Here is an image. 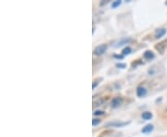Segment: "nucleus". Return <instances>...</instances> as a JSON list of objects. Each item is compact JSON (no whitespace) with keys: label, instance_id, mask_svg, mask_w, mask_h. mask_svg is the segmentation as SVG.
I'll list each match as a JSON object with an SVG mask.
<instances>
[{"label":"nucleus","instance_id":"6","mask_svg":"<svg viewBox=\"0 0 167 137\" xmlns=\"http://www.w3.org/2000/svg\"><path fill=\"white\" fill-rule=\"evenodd\" d=\"M165 34H166V29H164V28L158 29L155 32V38L159 39V38H161V37H163Z\"/></svg>","mask_w":167,"mask_h":137},{"label":"nucleus","instance_id":"7","mask_svg":"<svg viewBox=\"0 0 167 137\" xmlns=\"http://www.w3.org/2000/svg\"><path fill=\"white\" fill-rule=\"evenodd\" d=\"M153 129H154L153 125H152V124H148L145 127H143V129H142L141 131H142L143 134H150V133H151L152 131H153Z\"/></svg>","mask_w":167,"mask_h":137},{"label":"nucleus","instance_id":"13","mask_svg":"<svg viewBox=\"0 0 167 137\" xmlns=\"http://www.w3.org/2000/svg\"><path fill=\"white\" fill-rule=\"evenodd\" d=\"M116 67L119 68V69H125L126 67V64H125V63H117Z\"/></svg>","mask_w":167,"mask_h":137},{"label":"nucleus","instance_id":"16","mask_svg":"<svg viewBox=\"0 0 167 137\" xmlns=\"http://www.w3.org/2000/svg\"><path fill=\"white\" fill-rule=\"evenodd\" d=\"M166 110H167V109H166Z\"/></svg>","mask_w":167,"mask_h":137},{"label":"nucleus","instance_id":"5","mask_svg":"<svg viewBox=\"0 0 167 137\" xmlns=\"http://www.w3.org/2000/svg\"><path fill=\"white\" fill-rule=\"evenodd\" d=\"M137 96H138V97H143V96H145L146 94H147V90H146V88L142 87V86H138L137 89Z\"/></svg>","mask_w":167,"mask_h":137},{"label":"nucleus","instance_id":"11","mask_svg":"<svg viewBox=\"0 0 167 137\" xmlns=\"http://www.w3.org/2000/svg\"><path fill=\"white\" fill-rule=\"evenodd\" d=\"M121 0H116V1H113V3L112 4V8H118L119 6L121 5Z\"/></svg>","mask_w":167,"mask_h":137},{"label":"nucleus","instance_id":"4","mask_svg":"<svg viewBox=\"0 0 167 137\" xmlns=\"http://www.w3.org/2000/svg\"><path fill=\"white\" fill-rule=\"evenodd\" d=\"M123 102V99L121 97H115V98H113L112 99V107L113 108H116V107H119L121 106V104Z\"/></svg>","mask_w":167,"mask_h":137},{"label":"nucleus","instance_id":"9","mask_svg":"<svg viewBox=\"0 0 167 137\" xmlns=\"http://www.w3.org/2000/svg\"><path fill=\"white\" fill-rule=\"evenodd\" d=\"M142 119L143 120H149L152 118V113L151 112H149V111H146V112H143L142 113Z\"/></svg>","mask_w":167,"mask_h":137},{"label":"nucleus","instance_id":"2","mask_svg":"<svg viewBox=\"0 0 167 137\" xmlns=\"http://www.w3.org/2000/svg\"><path fill=\"white\" fill-rule=\"evenodd\" d=\"M166 47H167V39H165L163 42H161V43H159V44H157L156 46H155V48L158 50L161 54H163Z\"/></svg>","mask_w":167,"mask_h":137},{"label":"nucleus","instance_id":"14","mask_svg":"<svg viewBox=\"0 0 167 137\" xmlns=\"http://www.w3.org/2000/svg\"><path fill=\"white\" fill-rule=\"evenodd\" d=\"M103 114H104V111H102V110H97V111L94 112L95 116H100V115H103Z\"/></svg>","mask_w":167,"mask_h":137},{"label":"nucleus","instance_id":"10","mask_svg":"<svg viewBox=\"0 0 167 137\" xmlns=\"http://www.w3.org/2000/svg\"><path fill=\"white\" fill-rule=\"evenodd\" d=\"M131 51H132L131 47L130 46H126V47H125V48L123 49L122 53H123V55H128V54L131 53Z\"/></svg>","mask_w":167,"mask_h":137},{"label":"nucleus","instance_id":"8","mask_svg":"<svg viewBox=\"0 0 167 137\" xmlns=\"http://www.w3.org/2000/svg\"><path fill=\"white\" fill-rule=\"evenodd\" d=\"M154 53L152 51H150V50H147V51H145V53H144V58L146 59H154Z\"/></svg>","mask_w":167,"mask_h":137},{"label":"nucleus","instance_id":"12","mask_svg":"<svg viewBox=\"0 0 167 137\" xmlns=\"http://www.w3.org/2000/svg\"><path fill=\"white\" fill-rule=\"evenodd\" d=\"M100 122H101V120H99V119H93L92 120V125L93 126H96V125L99 124Z\"/></svg>","mask_w":167,"mask_h":137},{"label":"nucleus","instance_id":"3","mask_svg":"<svg viewBox=\"0 0 167 137\" xmlns=\"http://www.w3.org/2000/svg\"><path fill=\"white\" fill-rule=\"evenodd\" d=\"M129 122H121V121H112V122H109L106 124L108 127H123L127 125Z\"/></svg>","mask_w":167,"mask_h":137},{"label":"nucleus","instance_id":"15","mask_svg":"<svg viewBox=\"0 0 167 137\" xmlns=\"http://www.w3.org/2000/svg\"><path fill=\"white\" fill-rule=\"evenodd\" d=\"M165 5H167V1H166V2H165Z\"/></svg>","mask_w":167,"mask_h":137},{"label":"nucleus","instance_id":"1","mask_svg":"<svg viewBox=\"0 0 167 137\" xmlns=\"http://www.w3.org/2000/svg\"><path fill=\"white\" fill-rule=\"evenodd\" d=\"M107 48H108V45H105V44L98 45L94 50V54L97 55V56H101L105 53V51L107 50Z\"/></svg>","mask_w":167,"mask_h":137}]
</instances>
